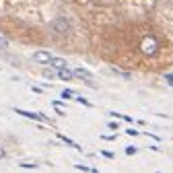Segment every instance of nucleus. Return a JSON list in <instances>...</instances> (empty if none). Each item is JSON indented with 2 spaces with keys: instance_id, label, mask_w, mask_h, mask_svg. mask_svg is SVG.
<instances>
[{
  "instance_id": "ddd939ff",
  "label": "nucleus",
  "mask_w": 173,
  "mask_h": 173,
  "mask_svg": "<svg viewBox=\"0 0 173 173\" xmlns=\"http://www.w3.org/2000/svg\"><path fill=\"white\" fill-rule=\"evenodd\" d=\"M0 159H6V151H4L2 146H0Z\"/></svg>"
},
{
  "instance_id": "4468645a",
  "label": "nucleus",
  "mask_w": 173,
  "mask_h": 173,
  "mask_svg": "<svg viewBox=\"0 0 173 173\" xmlns=\"http://www.w3.org/2000/svg\"><path fill=\"white\" fill-rule=\"evenodd\" d=\"M0 45H2V48H6V39H4V37H0Z\"/></svg>"
},
{
  "instance_id": "20e7f679",
  "label": "nucleus",
  "mask_w": 173,
  "mask_h": 173,
  "mask_svg": "<svg viewBox=\"0 0 173 173\" xmlns=\"http://www.w3.org/2000/svg\"><path fill=\"white\" fill-rule=\"evenodd\" d=\"M66 66H68V64H66L64 58H56V56H52V60H49V68L60 70V68H66Z\"/></svg>"
},
{
  "instance_id": "9d476101",
  "label": "nucleus",
  "mask_w": 173,
  "mask_h": 173,
  "mask_svg": "<svg viewBox=\"0 0 173 173\" xmlns=\"http://www.w3.org/2000/svg\"><path fill=\"white\" fill-rule=\"evenodd\" d=\"M134 152H136L134 146H128V148H126V155H134Z\"/></svg>"
},
{
  "instance_id": "2eb2a0df",
  "label": "nucleus",
  "mask_w": 173,
  "mask_h": 173,
  "mask_svg": "<svg viewBox=\"0 0 173 173\" xmlns=\"http://www.w3.org/2000/svg\"><path fill=\"white\" fill-rule=\"evenodd\" d=\"M165 78L169 81V83H173V74H165Z\"/></svg>"
},
{
  "instance_id": "1a4fd4ad",
  "label": "nucleus",
  "mask_w": 173,
  "mask_h": 173,
  "mask_svg": "<svg viewBox=\"0 0 173 173\" xmlns=\"http://www.w3.org/2000/svg\"><path fill=\"white\" fill-rule=\"evenodd\" d=\"M101 155H103L105 159H113V157H116V155H111V152H107V151H103V152H101Z\"/></svg>"
},
{
  "instance_id": "0eeeda50",
  "label": "nucleus",
  "mask_w": 173,
  "mask_h": 173,
  "mask_svg": "<svg viewBox=\"0 0 173 173\" xmlns=\"http://www.w3.org/2000/svg\"><path fill=\"white\" fill-rule=\"evenodd\" d=\"M62 97L64 99H74V93H72V91H62Z\"/></svg>"
},
{
  "instance_id": "6e6552de",
  "label": "nucleus",
  "mask_w": 173,
  "mask_h": 173,
  "mask_svg": "<svg viewBox=\"0 0 173 173\" xmlns=\"http://www.w3.org/2000/svg\"><path fill=\"white\" fill-rule=\"evenodd\" d=\"M60 138H62L64 142H66V144H70V146H74V148H76V144H74V142H72V140H70V138H66V136H60Z\"/></svg>"
},
{
  "instance_id": "f03ea898",
  "label": "nucleus",
  "mask_w": 173,
  "mask_h": 173,
  "mask_svg": "<svg viewBox=\"0 0 173 173\" xmlns=\"http://www.w3.org/2000/svg\"><path fill=\"white\" fill-rule=\"evenodd\" d=\"M31 58H33V62H37V64H43V66H49V60H52V54H49V52H41V49H39V52H35V54L31 56Z\"/></svg>"
},
{
  "instance_id": "9b49d317",
  "label": "nucleus",
  "mask_w": 173,
  "mask_h": 173,
  "mask_svg": "<svg viewBox=\"0 0 173 173\" xmlns=\"http://www.w3.org/2000/svg\"><path fill=\"white\" fill-rule=\"evenodd\" d=\"M107 126H109L111 130H118V128H120V124H116V122H109V124H107Z\"/></svg>"
},
{
  "instance_id": "39448f33",
  "label": "nucleus",
  "mask_w": 173,
  "mask_h": 173,
  "mask_svg": "<svg viewBox=\"0 0 173 173\" xmlns=\"http://www.w3.org/2000/svg\"><path fill=\"white\" fill-rule=\"evenodd\" d=\"M14 111H17V113H21V116H25V118H31V120H43V122H48V118H43V116H37V113H31V111H23V109H19V107H14Z\"/></svg>"
},
{
  "instance_id": "f257e3e1",
  "label": "nucleus",
  "mask_w": 173,
  "mask_h": 173,
  "mask_svg": "<svg viewBox=\"0 0 173 173\" xmlns=\"http://www.w3.org/2000/svg\"><path fill=\"white\" fill-rule=\"evenodd\" d=\"M157 49H159V41H157L155 37H144V41H142V52L148 54V56H155Z\"/></svg>"
},
{
  "instance_id": "7ed1b4c3",
  "label": "nucleus",
  "mask_w": 173,
  "mask_h": 173,
  "mask_svg": "<svg viewBox=\"0 0 173 173\" xmlns=\"http://www.w3.org/2000/svg\"><path fill=\"white\" fill-rule=\"evenodd\" d=\"M56 76H58L60 81H72V78H74V72H72V70H68V66H66V68L56 70Z\"/></svg>"
},
{
  "instance_id": "f8f14e48",
  "label": "nucleus",
  "mask_w": 173,
  "mask_h": 173,
  "mask_svg": "<svg viewBox=\"0 0 173 173\" xmlns=\"http://www.w3.org/2000/svg\"><path fill=\"white\" fill-rule=\"evenodd\" d=\"M48 81H52V78H56V72H48V74H43Z\"/></svg>"
},
{
  "instance_id": "423d86ee",
  "label": "nucleus",
  "mask_w": 173,
  "mask_h": 173,
  "mask_svg": "<svg viewBox=\"0 0 173 173\" xmlns=\"http://www.w3.org/2000/svg\"><path fill=\"white\" fill-rule=\"evenodd\" d=\"M74 76H81V78H83V76H85V78H89V70H83V68H76L74 70Z\"/></svg>"
}]
</instances>
